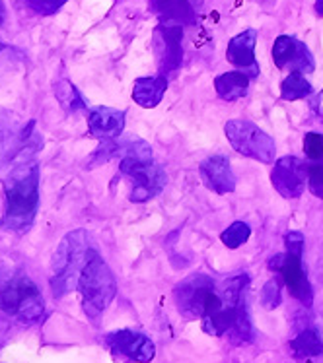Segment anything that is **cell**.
<instances>
[{"instance_id": "obj_5", "label": "cell", "mask_w": 323, "mask_h": 363, "mask_svg": "<svg viewBox=\"0 0 323 363\" xmlns=\"http://www.w3.org/2000/svg\"><path fill=\"white\" fill-rule=\"evenodd\" d=\"M0 311L22 325H33L43 317L45 301L28 276L14 274L0 280Z\"/></svg>"}, {"instance_id": "obj_30", "label": "cell", "mask_w": 323, "mask_h": 363, "mask_svg": "<svg viewBox=\"0 0 323 363\" xmlns=\"http://www.w3.org/2000/svg\"><path fill=\"white\" fill-rule=\"evenodd\" d=\"M4 22V2L0 0V26ZM0 49H2V45H0Z\"/></svg>"}, {"instance_id": "obj_25", "label": "cell", "mask_w": 323, "mask_h": 363, "mask_svg": "<svg viewBox=\"0 0 323 363\" xmlns=\"http://www.w3.org/2000/svg\"><path fill=\"white\" fill-rule=\"evenodd\" d=\"M308 189L314 196L323 201V160L308 165Z\"/></svg>"}, {"instance_id": "obj_29", "label": "cell", "mask_w": 323, "mask_h": 363, "mask_svg": "<svg viewBox=\"0 0 323 363\" xmlns=\"http://www.w3.org/2000/svg\"><path fill=\"white\" fill-rule=\"evenodd\" d=\"M312 107H314V111L317 113V117L323 121V89L316 96V99H312Z\"/></svg>"}, {"instance_id": "obj_13", "label": "cell", "mask_w": 323, "mask_h": 363, "mask_svg": "<svg viewBox=\"0 0 323 363\" xmlns=\"http://www.w3.org/2000/svg\"><path fill=\"white\" fill-rule=\"evenodd\" d=\"M273 60L280 70H292L302 74H310L316 68V60L308 47L292 35L277 38L273 45Z\"/></svg>"}, {"instance_id": "obj_10", "label": "cell", "mask_w": 323, "mask_h": 363, "mask_svg": "<svg viewBox=\"0 0 323 363\" xmlns=\"http://www.w3.org/2000/svg\"><path fill=\"white\" fill-rule=\"evenodd\" d=\"M269 267L277 270L278 274L283 276V282L290 291V296L296 297L302 305L310 307L314 301V289L310 286L308 274L302 264V255H277L275 259L269 260Z\"/></svg>"}, {"instance_id": "obj_23", "label": "cell", "mask_w": 323, "mask_h": 363, "mask_svg": "<svg viewBox=\"0 0 323 363\" xmlns=\"http://www.w3.org/2000/svg\"><path fill=\"white\" fill-rule=\"evenodd\" d=\"M249 238H251V228H249L246 222H234L232 225H228V230L222 231V235H220L222 243H224L228 249H238V247H241Z\"/></svg>"}, {"instance_id": "obj_21", "label": "cell", "mask_w": 323, "mask_h": 363, "mask_svg": "<svg viewBox=\"0 0 323 363\" xmlns=\"http://www.w3.org/2000/svg\"><path fill=\"white\" fill-rule=\"evenodd\" d=\"M55 96L59 99L60 107L67 113H78L86 109V101H84L82 94L78 91V88H76L72 82H55Z\"/></svg>"}, {"instance_id": "obj_28", "label": "cell", "mask_w": 323, "mask_h": 363, "mask_svg": "<svg viewBox=\"0 0 323 363\" xmlns=\"http://www.w3.org/2000/svg\"><path fill=\"white\" fill-rule=\"evenodd\" d=\"M286 252L290 255H304V235L300 231H288L285 235Z\"/></svg>"}, {"instance_id": "obj_19", "label": "cell", "mask_w": 323, "mask_h": 363, "mask_svg": "<svg viewBox=\"0 0 323 363\" xmlns=\"http://www.w3.org/2000/svg\"><path fill=\"white\" fill-rule=\"evenodd\" d=\"M249 74L243 70H232V72H224V74L217 76L214 80V88L217 94L226 101H236L248 94L249 89Z\"/></svg>"}, {"instance_id": "obj_6", "label": "cell", "mask_w": 323, "mask_h": 363, "mask_svg": "<svg viewBox=\"0 0 323 363\" xmlns=\"http://www.w3.org/2000/svg\"><path fill=\"white\" fill-rule=\"evenodd\" d=\"M78 291L82 297V309L86 317L92 323H98L102 313L109 307L117 294L115 276L98 252L84 267L82 274L78 278Z\"/></svg>"}, {"instance_id": "obj_31", "label": "cell", "mask_w": 323, "mask_h": 363, "mask_svg": "<svg viewBox=\"0 0 323 363\" xmlns=\"http://www.w3.org/2000/svg\"><path fill=\"white\" fill-rule=\"evenodd\" d=\"M316 12L319 16H323V0H316Z\"/></svg>"}, {"instance_id": "obj_12", "label": "cell", "mask_w": 323, "mask_h": 363, "mask_svg": "<svg viewBox=\"0 0 323 363\" xmlns=\"http://www.w3.org/2000/svg\"><path fill=\"white\" fill-rule=\"evenodd\" d=\"M106 346L111 350L115 356L125 357L128 362L135 363H150L156 356V348L154 342L143 333L136 330H113V333L106 334Z\"/></svg>"}, {"instance_id": "obj_22", "label": "cell", "mask_w": 323, "mask_h": 363, "mask_svg": "<svg viewBox=\"0 0 323 363\" xmlns=\"http://www.w3.org/2000/svg\"><path fill=\"white\" fill-rule=\"evenodd\" d=\"M312 84L306 80V76L302 72H290V76H286L283 86H280V97L285 101H296V99H304V97L312 96Z\"/></svg>"}, {"instance_id": "obj_16", "label": "cell", "mask_w": 323, "mask_h": 363, "mask_svg": "<svg viewBox=\"0 0 323 363\" xmlns=\"http://www.w3.org/2000/svg\"><path fill=\"white\" fill-rule=\"evenodd\" d=\"M88 128L92 136L102 140L117 138L125 128V113L111 107H96L88 113Z\"/></svg>"}, {"instance_id": "obj_18", "label": "cell", "mask_w": 323, "mask_h": 363, "mask_svg": "<svg viewBox=\"0 0 323 363\" xmlns=\"http://www.w3.org/2000/svg\"><path fill=\"white\" fill-rule=\"evenodd\" d=\"M165 89H168V78L164 76H148L138 78L133 86V99L136 105L144 109H152L162 101Z\"/></svg>"}, {"instance_id": "obj_3", "label": "cell", "mask_w": 323, "mask_h": 363, "mask_svg": "<svg viewBox=\"0 0 323 363\" xmlns=\"http://www.w3.org/2000/svg\"><path fill=\"white\" fill-rule=\"evenodd\" d=\"M119 171L133 181L128 201L135 204L152 201L162 193L165 173L158 163L152 162V148L138 138L119 140Z\"/></svg>"}, {"instance_id": "obj_17", "label": "cell", "mask_w": 323, "mask_h": 363, "mask_svg": "<svg viewBox=\"0 0 323 363\" xmlns=\"http://www.w3.org/2000/svg\"><path fill=\"white\" fill-rule=\"evenodd\" d=\"M203 0H150L152 10L162 22L195 23Z\"/></svg>"}, {"instance_id": "obj_8", "label": "cell", "mask_w": 323, "mask_h": 363, "mask_svg": "<svg viewBox=\"0 0 323 363\" xmlns=\"http://www.w3.org/2000/svg\"><path fill=\"white\" fill-rule=\"evenodd\" d=\"M214 289H217V284L204 274H193L181 280L173 289V299H175L177 311L185 319H203Z\"/></svg>"}, {"instance_id": "obj_24", "label": "cell", "mask_w": 323, "mask_h": 363, "mask_svg": "<svg viewBox=\"0 0 323 363\" xmlns=\"http://www.w3.org/2000/svg\"><path fill=\"white\" fill-rule=\"evenodd\" d=\"M280 289H283V276H275L265 284L261 289V303L265 309H275L280 305Z\"/></svg>"}, {"instance_id": "obj_9", "label": "cell", "mask_w": 323, "mask_h": 363, "mask_svg": "<svg viewBox=\"0 0 323 363\" xmlns=\"http://www.w3.org/2000/svg\"><path fill=\"white\" fill-rule=\"evenodd\" d=\"M181 39H183V26L177 22H162L154 30L152 45H154L160 72L164 76L175 74L181 68V60H183Z\"/></svg>"}, {"instance_id": "obj_15", "label": "cell", "mask_w": 323, "mask_h": 363, "mask_svg": "<svg viewBox=\"0 0 323 363\" xmlns=\"http://www.w3.org/2000/svg\"><path fill=\"white\" fill-rule=\"evenodd\" d=\"M199 173L207 189H211L212 193L230 194L236 191V177H234L230 162L224 156L207 157L199 165Z\"/></svg>"}, {"instance_id": "obj_7", "label": "cell", "mask_w": 323, "mask_h": 363, "mask_svg": "<svg viewBox=\"0 0 323 363\" xmlns=\"http://www.w3.org/2000/svg\"><path fill=\"white\" fill-rule=\"evenodd\" d=\"M224 133L228 142L232 144V148L241 154V156L256 160L261 163H275L277 156V144L265 133L263 128H259L249 121H228L224 126Z\"/></svg>"}, {"instance_id": "obj_26", "label": "cell", "mask_w": 323, "mask_h": 363, "mask_svg": "<svg viewBox=\"0 0 323 363\" xmlns=\"http://www.w3.org/2000/svg\"><path fill=\"white\" fill-rule=\"evenodd\" d=\"M304 152L312 162L323 160V134L308 133L304 136Z\"/></svg>"}, {"instance_id": "obj_4", "label": "cell", "mask_w": 323, "mask_h": 363, "mask_svg": "<svg viewBox=\"0 0 323 363\" xmlns=\"http://www.w3.org/2000/svg\"><path fill=\"white\" fill-rule=\"evenodd\" d=\"M94 255L88 231L76 230L62 238L51 260V291L55 297L67 296L78 288V278Z\"/></svg>"}, {"instance_id": "obj_2", "label": "cell", "mask_w": 323, "mask_h": 363, "mask_svg": "<svg viewBox=\"0 0 323 363\" xmlns=\"http://www.w3.org/2000/svg\"><path fill=\"white\" fill-rule=\"evenodd\" d=\"M4 216L6 230L23 231L33 223L39 206V167L35 162H20L4 183Z\"/></svg>"}, {"instance_id": "obj_27", "label": "cell", "mask_w": 323, "mask_h": 363, "mask_svg": "<svg viewBox=\"0 0 323 363\" xmlns=\"http://www.w3.org/2000/svg\"><path fill=\"white\" fill-rule=\"evenodd\" d=\"M26 2H28V6H30L33 12H38V14L53 16L67 4L68 0H26Z\"/></svg>"}, {"instance_id": "obj_11", "label": "cell", "mask_w": 323, "mask_h": 363, "mask_svg": "<svg viewBox=\"0 0 323 363\" xmlns=\"http://www.w3.org/2000/svg\"><path fill=\"white\" fill-rule=\"evenodd\" d=\"M270 183L280 196L300 199L308 183V165L296 156L280 157L270 171Z\"/></svg>"}, {"instance_id": "obj_20", "label": "cell", "mask_w": 323, "mask_h": 363, "mask_svg": "<svg viewBox=\"0 0 323 363\" xmlns=\"http://www.w3.org/2000/svg\"><path fill=\"white\" fill-rule=\"evenodd\" d=\"M290 352L296 359H310V357L322 356L323 336L316 328H306L290 342Z\"/></svg>"}, {"instance_id": "obj_1", "label": "cell", "mask_w": 323, "mask_h": 363, "mask_svg": "<svg viewBox=\"0 0 323 363\" xmlns=\"http://www.w3.org/2000/svg\"><path fill=\"white\" fill-rule=\"evenodd\" d=\"M248 286V274L232 276L217 286L201 319L204 333L211 336H228L232 344H243L253 338V326L246 301Z\"/></svg>"}, {"instance_id": "obj_14", "label": "cell", "mask_w": 323, "mask_h": 363, "mask_svg": "<svg viewBox=\"0 0 323 363\" xmlns=\"http://www.w3.org/2000/svg\"><path fill=\"white\" fill-rule=\"evenodd\" d=\"M256 43H257V31L246 30L238 33L232 41L228 43L226 49V59L230 65L243 70L249 78H256L259 74V67L256 62Z\"/></svg>"}]
</instances>
